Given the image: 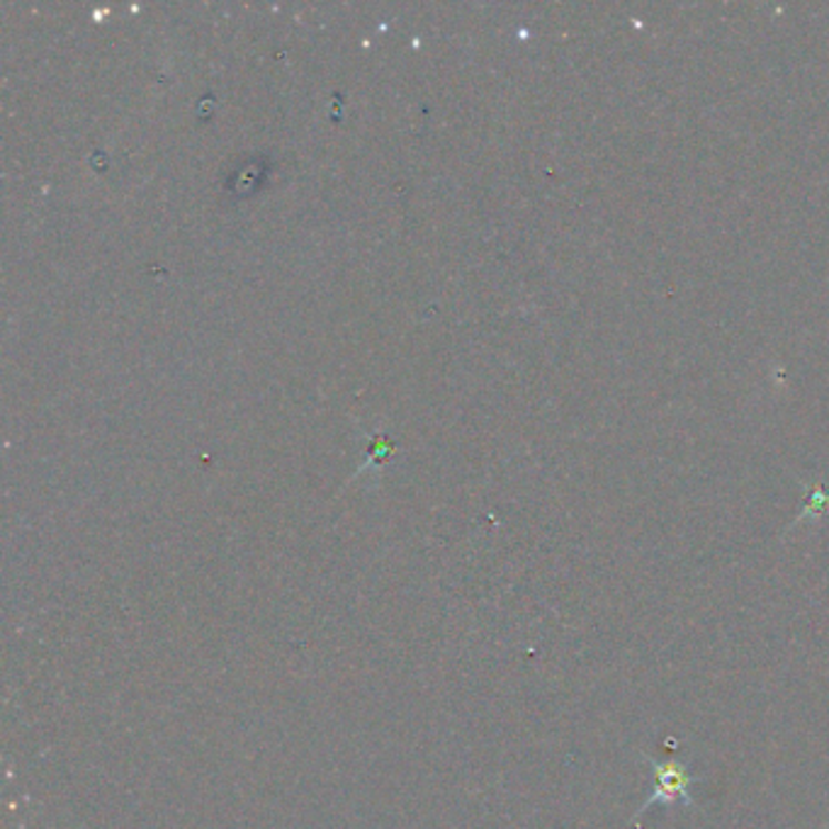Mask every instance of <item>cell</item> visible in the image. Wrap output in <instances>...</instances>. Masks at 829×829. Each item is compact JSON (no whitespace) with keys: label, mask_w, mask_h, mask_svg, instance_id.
<instances>
[{"label":"cell","mask_w":829,"mask_h":829,"mask_svg":"<svg viewBox=\"0 0 829 829\" xmlns=\"http://www.w3.org/2000/svg\"><path fill=\"white\" fill-rule=\"evenodd\" d=\"M652 771H655V790H652V796L647 798L643 810H647L652 802H664V806H669V802L676 800L690 802V784H694V776L686 771L684 764L669 759L664 764H655Z\"/></svg>","instance_id":"1"},{"label":"cell","mask_w":829,"mask_h":829,"mask_svg":"<svg viewBox=\"0 0 829 829\" xmlns=\"http://www.w3.org/2000/svg\"><path fill=\"white\" fill-rule=\"evenodd\" d=\"M829 511V489L822 487V484H815L810 489L808 494V504H806V511H802V519H818V516H825V513Z\"/></svg>","instance_id":"2"}]
</instances>
